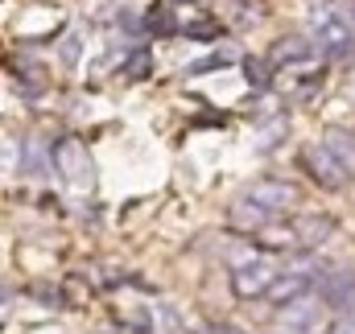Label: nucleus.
Returning <instances> with one entry per match:
<instances>
[{
    "instance_id": "423d86ee",
    "label": "nucleus",
    "mask_w": 355,
    "mask_h": 334,
    "mask_svg": "<svg viewBox=\"0 0 355 334\" xmlns=\"http://www.w3.org/2000/svg\"><path fill=\"white\" fill-rule=\"evenodd\" d=\"M318 50L331 58V62H343L355 54V33L347 29V21L339 17H322L318 21Z\"/></svg>"
},
{
    "instance_id": "1a4fd4ad",
    "label": "nucleus",
    "mask_w": 355,
    "mask_h": 334,
    "mask_svg": "<svg viewBox=\"0 0 355 334\" xmlns=\"http://www.w3.org/2000/svg\"><path fill=\"white\" fill-rule=\"evenodd\" d=\"M327 236H331L327 215H302L293 223V252H314L318 244H327Z\"/></svg>"
},
{
    "instance_id": "dca6fc26",
    "label": "nucleus",
    "mask_w": 355,
    "mask_h": 334,
    "mask_svg": "<svg viewBox=\"0 0 355 334\" xmlns=\"http://www.w3.org/2000/svg\"><path fill=\"white\" fill-rule=\"evenodd\" d=\"M186 33H190V37H198V42H215V37H219V21H215V17H202V12H198V17H194V21L186 25Z\"/></svg>"
},
{
    "instance_id": "39448f33",
    "label": "nucleus",
    "mask_w": 355,
    "mask_h": 334,
    "mask_svg": "<svg viewBox=\"0 0 355 334\" xmlns=\"http://www.w3.org/2000/svg\"><path fill=\"white\" fill-rule=\"evenodd\" d=\"M314 268H289V272H281L277 276V285L268 289V301L272 306H281V310H289V306H297L302 297H310V289H314Z\"/></svg>"
},
{
    "instance_id": "4be33fe9",
    "label": "nucleus",
    "mask_w": 355,
    "mask_h": 334,
    "mask_svg": "<svg viewBox=\"0 0 355 334\" xmlns=\"http://www.w3.org/2000/svg\"><path fill=\"white\" fill-rule=\"evenodd\" d=\"M25 166L29 169H46V157H42L37 149H29V153H25Z\"/></svg>"
},
{
    "instance_id": "f257e3e1",
    "label": "nucleus",
    "mask_w": 355,
    "mask_h": 334,
    "mask_svg": "<svg viewBox=\"0 0 355 334\" xmlns=\"http://www.w3.org/2000/svg\"><path fill=\"white\" fill-rule=\"evenodd\" d=\"M50 161L54 169L62 173V182L71 186V190H91V182H95V166H91V153L83 141H75V137H67V141H58L54 145V153H50Z\"/></svg>"
},
{
    "instance_id": "9b49d317",
    "label": "nucleus",
    "mask_w": 355,
    "mask_h": 334,
    "mask_svg": "<svg viewBox=\"0 0 355 334\" xmlns=\"http://www.w3.org/2000/svg\"><path fill=\"white\" fill-rule=\"evenodd\" d=\"M314 54V46L306 37H281L272 50H268V62L272 67H293V62H306Z\"/></svg>"
},
{
    "instance_id": "a211bd4d",
    "label": "nucleus",
    "mask_w": 355,
    "mask_h": 334,
    "mask_svg": "<svg viewBox=\"0 0 355 334\" xmlns=\"http://www.w3.org/2000/svg\"><path fill=\"white\" fill-rule=\"evenodd\" d=\"M244 71H248V83H252V87H265L268 83V67H261L257 58H244Z\"/></svg>"
},
{
    "instance_id": "f3484780",
    "label": "nucleus",
    "mask_w": 355,
    "mask_h": 334,
    "mask_svg": "<svg viewBox=\"0 0 355 334\" xmlns=\"http://www.w3.org/2000/svg\"><path fill=\"white\" fill-rule=\"evenodd\" d=\"M120 322H124V331H132V334H145V331H149V314H145V310L120 314Z\"/></svg>"
},
{
    "instance_id": "aec40b11",
    "label": "nucleus",
    "mask_w": 355,
    "mask_h": 334,
    "mask_svg": "<svg viewBox=\"0 0 355 334\" xmlns=\"http://www.w3.org/2000/svg\"><path fill=\"white\" fill-rule=\"evenodd\" d=\"M62 62H67V67L79 62V37H67V42H62Z\"/></svg>"
},
{
    "instance_id": "ddd939ff",
    "label": "nucleus",
    "mask_w": 355,
    "mask_h": 334,
    "mask_svg": "<svg viewBox=\"0 0 355 334\" xmlns=\"http://www.w3.org/2000/svg\"><path fill=\"white\" fill-rule=\"evenodd\" d=\"M145 29H153V33H178L182 25H178V17L162 4V8H153L149 17H145Z\"/></svg>"
},
{
    "instance_id": "7ed1b4c3",
    "label": "nucleus",
    "mask_w": 355,
    "mask_h": 334,
    "mask_svg": "<svg viewBox=\"0 0 355 334\" xmlns=\"http://www.w3.org/2000/svg\"><path fill=\"white\" fill-rule=\"evenodd\" d=\"M277 264L265 260V256H257V260H244V264H236L232 268V293L236 297H268V289L277 285Z\"/></svg>"
},
{
    "instance_id": "f03ea898",
    "label": "nucleus",
    "mask_w": 355,
    "mask_h": 334,
    "mask_svg": "<svg viewBox=\"0 0 355 334\" xmlns=\"http://www.w3.org/2000/svg\"><path fill=\"white\" fill-rule=\"evenodd\" d=\"M302 169H306L322 190H343V186L352 182V169L335 157L331 145H306V149H302Z\"/></svg>"
},
{
    "instance_id": "4468645a",
    "label": "nucleus",
    "mask_w": 355,
    "mask_h": 334,
    "mask_svg": "<svg viewBox=\"0 0 355 334\" xmlns=\"http://www.w3.org/2000/svg\"><path fill=\"white\" fill-rule=\"evenodd\" d=\"M236 58H240L236 50H219V54H207V58L190 62V75H207V71H219V67H227V62H236Z\"/></svg>"
},
{
    "instance_id": "0eeeda50",
    "label": "nucleus",
    "mask_w": 355,
    "mask_h": 334,
    "mask_svg": "<svg viewBox=\"0 0 355 334\" xmlns=\"http://www.w3.org/2000/svg\"><path fill=\"white\" fill-rule=\"evenodd\" d=\"M322 306L327 301H314V297H302L297 306H289L281 318L285 334H327L322 331Z\"/></svg>"
},
{
    "instance_id": "5701e85b",
    "label": "nucleus",
    "mask_w": 355,
    "mask_h": 334,
    "mask_svg": "<svg viewBox=\"0 0 355 334\" xmlns=\"http://www.w3.org/2000/svg\"><path fill=\"white\" fill-rule=\"evenodd\" d=\"M211 334H244V331H236V326H215Z\"/></svg>"
},
{
    "instance_id": "9d476101",
    "label": "nucleus",
    "mask_w": 355,
    "mask_h": 334,
    "mask_svg": "<svg viewBox=\"0 0 355 334\" xmlns=\"http://www.w3.org/2000/svg\"><path fill=\"white\" fill-rule=\"evenodd\" d=\"M272 219H277V215H268L265 206H257V202H248V198L232 206V223H236L240 231H248V236H261Z\"/></svg>"
},
{
    "instance_id": "412c9836",
    "label": "nucleus",
    "mask_w": 355,
    "mask_h": 334,
    "mask_svg": "<svg viewBox=\"0 0 355 334\" xmlns=\"http://www.w3.org/2000/svg\"><path fill=\"white\" fill-rule=\"evenodd\" d=\"M120 25H124L128 33H137V29H145V17H132V8H124V12H120Z\"/></svg>"
},
{
    "instance_id": "6ab92c4d",
    "label": "nucleus",
    "mask_w": 355,
    "mask_h": 334,
    "mask_svg": "<svg viewBox=\"0 0 355 334\" xmlns=\"http://www.w3.org/2000/svg\"><path fill=\"white\" fill-rule=\"evenodd\" d=\"M327 334H355V318L352 314H339V318L327 326Z\"/></svg>"
},
{
    "instance_id": "20e7f679",
    "label": "nucleus",
    "mask_w": 355,
    "mask_h": 334,
    "mask_svg": "<svg viewBox=\"0 0 355 334\" xmlns=\"http://www.w3.org/2000/svg\"><path fill=\"white\" fill-rule=\"evenodd\" d=\"M244 198L248 202H257V206H265L268 215H289L293 206H297V186L293 182H281V177H265V182H252L248 190H244Z\"/></svg>"
},
{
    "instance_id": "2eb2a0df",
    "label": "nucleus",
    "mask_w": 355,
    "mask_h": 334,
    "mask_svg": "<svg viewBox=\"0 0 355 334\" xmlns=\"http://www.w3.org/2000/svg\"><path fill=\"white\" fill-rule=\"evenodd\" d=\"M124 75H128L132 83H141V79H149V75H153V62H149V50H132V58L124 62Z\"/></svg>"
},
{
    "instance_id": "f8f14e48",
    "label": "nucleus",
    "mask_w": 355,
    "mask_h": 334,
    "mask_svg": "<svg viewBox=\"0 0 355 334\" xmlns=\"http://www.w3.org/2000/svg\"><path fill=\"white\" fill-rule=\"evenodd\" d=\"M327 145L335 149V157H339L343 166H347V169H355V141L347 137V132H339V128H335V132L327 137Z\"/></svg>"
},
{
    "instance_id": "6e6552de",
    "label": "nucleus",
    "mask_w": 355,
    "mask_h": 334,
    "mask_svg": "<svg viewBox=\"0 0 355 334\" xmlns=\"http://www.w3.org/2000/svg\"><path fill=\"white\" fill-rule=\"evenodd\" d=\"M322 301L331 306V310H352L355 306V272L347 268H327L322 272Z\"/></svg>"
}]
</instances>
